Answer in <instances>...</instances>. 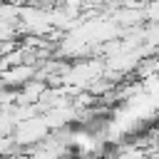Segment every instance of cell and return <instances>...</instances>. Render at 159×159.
Listing matches in <instances>:
<instances>
[{
    "mask_svg": "<svg viewBox=\"0 0 159 159\" xmlns=\"http://www.w3.org/2000/svg\"><path fill=\"white\" fill-rule=\"evenodd\" d=\"M7 159H30V157L22 154V152H17V154H12V157H7Z\"/></svg>",
    "mask_w": 159,
    "mask_h": 159,
    "instance_id": "3",
    "label": "cell"
},
{
    "mask_svg": "<svg viewBox=\"0 0 159 159\" xmlns=\"http://www.w3.org/2000/svg\"><path fill=\"white\" fill-rule=\"evenodd\" d=\"M144 159H159V154H147Z\"/></svg>",
    "mask_w": 159,
    "mask_h": 159,
    "instance_id": "4",
    "label": "cell"
},
{
    "mask_svg": "<svg viewBox=\"0 0 159 159\" xmlns=\"http://www.w3.org/2000/svg\"><path fill=\"white\" fill-rule=\"evenodd\" d=\"M17 152H22V149L17 147V142H15L12 134H10V137H0V157H2V159L12 157V154H17Z\"/></svg>",
    "mask_w": 159,
    "mask_h": 159,
    "instance_id": "2",
    "label": "cell"
},
{
    "mask_svg": "<svg viewBox=\"0 0 159 159\" xmlns=\"http://www.w3.org/2000/svg\"><path fill=\"white\" fill-rule=\"evenodd\" d=\"M47 134H50V127H47V122H45L42 114H35V117H30V119L17 122V124H15V132H12V137H15V142H17L20 149H22V147L32 149V147L40 144Z\"/></svg>",
    "mask_w": 159,
    "mask_h": 159,
    "instance_id": "1",
    "label": "cell"
}]
</instances>
